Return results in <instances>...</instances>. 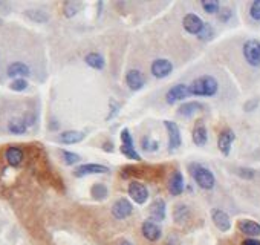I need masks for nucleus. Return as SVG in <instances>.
I'll return each instance as SVG.
<instances>
[{
	"label": "nucleus",
	"instance_id": "1",
	"mask_svg": "<svg viewBox=\"0 0 260 245\" xmlns=\"http://www.w3.org/2000/svg\"><path fill=\"white\" fill-rule=\"evenodd\" d=\"M217 82L216 79L210 75H204V77H199V79H196L190 86V94L191 95H197V97H213L216 95L217 92Z\"/></svg>",
	"mask_w": 260,
	"mask_h": 245
},
{
	"label": "nucleus",
	"instance_id": "2",
	"mask_svg": "<svg viewBox=\"0 0 260 245\" xmlns=\"http://www.w3.org/2000/svg\"><path fill=\"white\" fill-rule=\"evenodd\" d=\"M189 170H190V175L193 176V179L196 181V184L199 186L201 189L204 190H212L214 187V175L212 173V170L207 169L205 165H201V164H190L189 165Z\"/></svg>",
	"mask_w": 260,
	"mask_h": 245
},
{
	"label": "nucleus",
	"instance_id": "3",
	"mask_svg": "<svg viewBox=\"0 0 260 245\" xmlns=\"http://www.w3.org/2000/svg\"><path fill=\"white\" fill-rule=\"evenodd\" d=\"M121 153L124 155V157L133 160V161H141V157L140 153L135 150V146H133V138L130 135V131L129 129H122L121 132Z\"/></svg>",
	"mask_w": 260,
	"mask_h": 245
},
{
	"label": "nucleus",
	"instance_id": "4",
	"mask_svg": "<svg viewBox=\"0 0 260 245\" xmlns=\"http://www.w3.org/2000/svg\"><path fill=\"white\" fill-rule=\"evenodd\" d=\"M243 55L251 66H260V43L257 40H248L243 45Z\"/></svg>",
	"mask_w": 260,
	"mask_h": 245
},
{
	"label": "nucleus",
	"instance_id": "5",
	"mask_svg": "<svg viewBox=\"0 0 260 245\" xmlns=\"http://www.w3.org/2000/svg\"><path fill=\"white\" fill-rule=\"evenodd\" d=\"M164 126H165L167 132H168V147H170V150H176L182 144L179 126L175 121H170V120H165Z\"/></svg>",
	"mask_w": 260,
	"mask_h": 245
},
{
	"label": "nucleus",
	"instance_id": "6",
	"mask_svg": "<svg viewBox=\"0 0 260 245\" xmlns=\"http://www.w3.org/2000/svg\"><path fill=\"white\" fill-rule=\"evenodd\" d=\"M129 195H130V198H132L136 204L142 205V204H145V201L148 199V190H147V187H145L142 183H140V181H132V183L129 184Z\"/></svg>",
	"mask_w": 260,
	"mask_h": 245
},
{
	"label": "nucleus",
	"instance_id": "7",
	"mask_svg": "<svg viewBox=\"0 0 260 245\" xmlns=\"http://www.w3.org/2000/svg\"><path fill=\"white\" fill-rule=\"evenodd\" d=\"M189 95H191L189 86L184 84V83H179V84H176V86H173V87L168 89V92L165 95V100H167L168 105H175L176 101L185 100Z\"/></svg>",
	"mask_w": 260,
	"mask_h": 245
},
{
	"label": "nucleus",
	"instance_id": "8",
	"mask_svg": "<svg viewBox=\"0 0 260 245\" xmlns=\"http://www.w3.org/2000/svg\"><path fill=\"white\" fill-rule=\"evenodd\" d=\"M173 72V64L167 58H158L152 63V75L156 79H165Z\"/></svg>",
	"mask_w": 260,
	"mask_h": 245
},
{
	"label": "nucleus",
	"instance_id": "9",
	"mask_svg": "<svg viewBox=\"0 0 260 245\" xmlns=\"http://www.w3.org/2000/svg\"><path fill=\"white\" fill-rule=\"evenodd\" d=\"M132 212H133L132 202L126 198H119L112 205V215L115 219H126L127 216L132 215Z\"/></svg>",
	"mask_w": 260,
	"mask_h": 245
},
{
	"label": "nucleus",
	"instance_id": "10",
	"mask_svg": "<svg viewBox=\"0 0 260 245\" xmlns=\"http://www.w3.org/2000/svg\"><path fill=\"white\" fill-rule=\"evenodd\" d=\"M204 22H202V19L201 17H197L196 14H187L184 17V20H182V27H184V29L187 31L189 34H199L201 31H202V28H204Z\"/></svg>",
	"mask_w": 260,
	"mask_h": 245
},
{
	"label": "nucleus",
	"instance_id": "11",
	"mask_svg": "<svg viewBox=\"0 0 260 245\" xmlns=\"http://www.w3.org/2000/svg\"><path fill=\"white\" fill-rule=\"evenodd\" d=\"M234 139H236V135H234V132L231 131V129H225V131L220 132L219 139H217V147H219V150L222 153L225 155V157H228V155H230L231 144H233Z\"/></svg>",
	"mask_w": 260,
	"mask_h": 245
},
{
	"label": "nucleus",
	"instance_id": "12",
	"mask_svg": "<svg viewBox=\"0 0 260 245\" xmlns=\"http://www.w3.org/2000/svg\"><path fill=\"white\" fill-rule=\"evenodd\" d=\"M109 169L106 165H101V164H83V165H78L73 175L81 178V176H86V175H101V173H107Z\"/></svg>",
	"mask_w": 260,
	"mask_h": 245
},
{
	"label": "nucleus",
	"instance_id": "13",
	"mask_svg": "<svg viewBox=\"0 0 260 245\" xmlns=\"http://www.w3.org/2000/svg\"><path fill=\"white\" fill-rule=\"evenodd\" d=\"M126 83H127V86L132 89V91H140V89H142V86L145 83V79H144V75L141 74V71L130 69L126 74Z\"/></svg>",
	"mask_w": 260,
	"mask_h": 245
},
{
	"label": "nucleus",
	"instance_id": "14",
	"mask_svg": "<svg viewBox=\"0 0 260 245\" xmlns=\"http://www.w3.org/2000/svg\"><path fill=\"white\" fill-rule=\"evenodd\" d=\"M212 219H213L214 225H216L220 231H228V230L231 228L230 216H228L224 210H219V209L212 210Z\"/></svg>",
	"mask_w": 260,
	"mask_h": 245
},
{
	"label": "nucleus",
	"instance_id": "15",
	"mask_svg": "<svg viewBox=\"0 0 260 245\" xmlns=\"http://www.w3.org/2000/svg\"><path fill=\"white\" fill-rule=\"evenodd\" d=\"M185 184H184V176L179 170L173 172V175L168 179V191L171 193L173 196H178L184 191Z\"/></svg>",
	"mask_w": 260,
	"mask_h": 245
},
{
	"label": "nucleus",
	"instance_id": "16",
	"mask_svg": "<svg viewBox=\"0 0 260 245\" xmlns=\"http://www.w3.org/2000/svg\"><path fill=\"white\" fill-rule=\"evenodd\" d=\"M142 235L147 241L156 242L163 235V231H161V227L155 221H145L142 224Z\"/></svg>",
	"mask_w": 260,
	"mask_h": 245
},
{
	"label": "nucleus",
	"instance_id": "17",
	"mask_svg": "<svg viewBox=\"0 0 260 245\" xmlns=\"http://www.w3.org/2000/svg\"><path fill=\"white\" fill-rule=\"evenodd\" d=\"M31 74V69L28 64H24L22 61H16L11 63L8 66V75L12 77V79H23V77H28Z\"/></svg>",
	"mask_w": 260,
	"mask_h": 245
},
{
	"label": "nucleus",
	"instance_id": "18",
	"mask_svg": "<svg viewBox=\"0 0 260 245\" xmlns=\"http://www.w3.org/2000/svg\"><path fill=\"white\" fill-rule=\"evenodd\" d=\"M150 218L156 222H161L165 219V202L163 199H155L150 205Z\"/></svg>",
	"mask_w": 260,
	"mask_h": 245
},
{
	"label": "nucleus",
	"instance_id": "19",
	"mask_svg": "<svg viewBox=\"0 0 260 245\" xmlns=\"http://www.w3.org/2000/svg\"><path fill=\"white\" fill-rule=\"evenodd\" d=\"M5 158L8 161L9 165L12 167H17L23 163V158H24V155H23V150L20 147H8L6 152H5Z\"/></svg>",
	"mask_w": 260,
	"mask_h": 245
},
{
	"label": "nucleus",
	"instance_id": "20",
	"mask_svg": "<svg viewBox=\"0 0 260 245\" xmlns=\"http://www.w3.org/2000/svg\"><path fill=\"white\" fill-rule=\"evenodd\" d=\"M86 138L84 132H78V131H66L63 134L58 135V141L63 144H77L80 141H83Z\"/></svg>",
	"mask_w": 260,
	"mask_h": 245
},
{
	"label": "nucleus",
	"instance_id": "21",
	"mask_svg": "<svg viewBox=\"0 0 260 245\" xmlns=\"http://www.w3.org/2000/svg\"><path fill=\"white\" fill-rule=\"evenodd\" d=\"M239 230L248 236H259L260 235V224L250 221V219H245V221L239 222Z\"/></svg>",
	"mask_w": 260,
	"mask_h": 245
},
{
	"label": "nucleus",
	"instance_id": "22",
	"mask_svg": "<svg viewBox=\"0 0 260 245\" xmlns=\"http://www.w3.org/2000/svg\"><path fill=\"white\" fill-rule=\"evenodd\" d=\"M199 110H202V105H201V103L189 101V103H185V105H182L178 109V113L181 115V117H193V115L197 113Z\"/></svg>",
	"mask_w": 260,
	"mask_h": 245
},
{
	"label": "nucleus",
	"instance_id": "23",
	"mask_svg": "<svg viewBox=\"0 0 260 245\" xmlns=\"http://www.w3.org/2000/svg\"><path fill=\"white\" fill-rule=\"evenodd\" d=\"M84 61H86V64H88V66H91V68H94V69H96V71H103L104 66H106L103 55L98 54V53H91V54H88V55L84 57Z\"/></svg>",
	"mask_w": 260,
	"mask_h": 245
},
{
	"label": "nucleus",
	"instance_id": "24",
	"mask_svg": "<svg viewBox=\"0 0 260 245\" xmlns=\"http://www.w3.org/2000/svg\"><path fill=\"white\" fill-rule=\"evenodd\" d=\"M8 131L11 134H14V135H23L28 131V123L23 118H12L8 123Z\"/></svg>",
	"mask_w": 260,
	"mask_h": 245
},
{
	"label": "nucleus",
	"instance_id": "25",
	"mask_svg": "<svg viewBox=\"0 0 260 245\" xmlns=\"http://www.w3.org/2000/svg\"><path fill=\"white\" fill-rule=\"evenodd\" d=\"M207 139H208V135H207V129L202 123H199L193 131V143L196 146H205L207 144Z\"/></svg>",
	"mask_w": 260,
	"mask_h": 245
},
{
	"label": "nucleus",
	"instance_id": "26",
	"mask_svg": "<svg viewBox=\"0 0 260 245\" xmlns=\"http://www.w3.org/2000/svg\"><path fill=\"white\" fill-rule=\"evenodd\" d=\"M24 16H26L28 19H31L32 22H37V23H45V22L49 20V16L42 9H28L26 12H24Z\"/></svg>",
	"mask_w": 260,
	"mask_h": 245
},
{
	"label": "nucleus",
	"instance_id": "27",
	"mask_svg": "<svg viewBox=\"0 0 260 245\" xmlns=\"http://www.w3.org/2000/svg\"><path fill=\"white\" fill-rule=\"evenodd\" d=\"M91 195H92V198L94 199H96V201H103V199H106L107 198V195H109V190H107V187L104 186V184H94L92 186V189H91Z\"/></svg>",
	"mask_w": 260,
	"mask_h": 245
},
{
	"label": "nucleus",
	"instance_id": "28",
	"mask_svg": "<svg viewBox=\"0 0 260 245\" xmlns=\"http://www.w3.org/2000/svg\"><path fill=\"white\" fill-rule=\"evenodd\" d=\"M189 209L185 207L184 204H179L175 207V212H173V216H175V222L178 224H184L189 219Z\"/></svg>",
	"mask_w": 260,
	"mask_h": 245
},
{
	"label": "nucleus",
	"instance_id": "29",
	"mask_svg": "<svg viewBox=\"0 0 260 245\" xmlns=\"http://www.w3.org/2000/svg\"><path fill=\"white\" fill-rule=\"evenodd\" d=\"M78 9H80V3L78 2H65V5H63V14L68 19H72L73 16H77Z\"/></svg>",
	"mask_w": 260,
	"mask_h": 245
},
{
	"label": "nucleus",
	"instance_id": "30",
	"mask_svg": "<svg viewBox=\"0 0 260 245\" xmlns=\"http://www.w3.org/2000/svg\"><path fill=\"white\" fill-rule=\"evenodd\" d=\"M202 8L205 12H208V14H216V12H219L220 9V3L217 2V0H202L201 2Z\"/></svg>",
	"mask_w": 260,
	"mask_h": 245
},
{
	"label": "nucleus",
	"instance_id": "31",
	"mask_svg": "<svg viewBox=\"0 0 260 245\" xmlns=\"http://www.w3.org/2000/svg\"><path fill=\"white\" fill-rule=\"evenodd\" d=\"M61 157H63V161L68 165L77 164L81 160V157L78 153H73V152H69V150H61Z\"/></svg>",
	"mask_w": 260,
	"mask_h": 245
},
{
	"label": "nucleus",
	"instance_id": "32",
	"mask_svg": "<svg viewBox=\"0 0 260 245\" xmlns=\"http://www.w3.org/2000/svg\"><path fill=\"white\" fill-rule=\"evenodd\" d=\"M9 87L12 89V91H16V92H22V91H24V89L28 87V82L24 79H16V80L11 82Z\"/></svg>",
	"mask_w": 260,
	"mask_h": 245
},
{
	"label": "nucleus",
	"instance_id": "33",
	"mask_svg": "<svg viewBox=\"0 0 260 245\" xmlns=\"http://www.w3.org/2000/svg\"><path fill=\"white\" fill-rule=\"evenodd\" d=\"M213 34H214V31H213V28H212V25L205 23L204 28H202V31L197 34V37H199L201 40H210V38L213 37Z\"/></svg>",
	"mask_w": 260,
	"mask_h": 245
},
{
	"label": "nucleus",
	"instance_id": "34",
	"mask_svg": "<svg viewBox=\"0 0 260 245\" xmlns=\"http://www.w3.org/2000/svg\"><path fill=\"white\" fill-rule=\"evenodd\" d=\"M250 14L254 20H260V0H256V2H253L251 8H250Z\"/></svg>",
	"mask_w": 260,
	"mask_h": 245
},
{
	"label": "nucleus",
	"instance_id": "35",
	"mask_svg": "<svg viewBox=\"0 0 260 245\" xmlns=\"http://www.w3.org/2000/svg\"><path fill=\"white\" fill-rule=\"evenodd\" d=\"M142 147L145 150H148V152H150V150H156L158 149V143H156V141H152V143H150V141H148V138H144L142 139Z\"/></svg>",
	"mask_w": 260,
	"mask_h": 245
},
{
	"label": "nucleus",
	"instance_id": "36",
	"mask_svg": "<svg viewBox=\"0 0 260 245\" xmlns=\"http://www.w3.org/2000/svg\"><path fill=\"white\" fill-rule=\"evenodd\" d=\"M217 14H219V19H220L222 22H227V20L231 17V11H230V9H222V11L217 12Z\"/></svg>",
	"mask_w": 260,
	"mask_h": 245
},
{
	"label": "nucleus",
	"instance_id": "37",
	"mask_svg": "<svg viewBox=\"0 0 260 245\" xmlns=\"http://www.w3.org/2000/svg\"><path fill=\"white\" fill-rule=\"evenodd\" d=\"M110 109H112V110H110V115H109V117H107V120H110V118H114V117H115V115L118 113V110H119V105H118V103H117V105H115V109H114V101H110Z\"/></svg>",
	"mask_w": 260,
	"mask_h": 245
},
{
	"label": "nucleus",
	"instance_id": "38",
	"mask_svg": "<svg viewBox=\"0 0 260 245\" xmlns=\"http://www.w3.org/2000/svg\"><path fill=\"white\" fill-rule=\"evenodd\" d=\"M242 245H260V241H257V239H245Z\"/></svg>",
	"mask_w": 260,
	"mask_h": 245
},
{
	"label": "nucleus",
	"instance_id": "39",
	"mask_svg": "<svg viewBox=\"0 0 260 245\" xmlns=\"http://www.w3.org/2000/svg\"><path fill=\"white\" fill-rule=\"evenodd\" d=\"M117 245H132V242L127 241V239H121V241L117 242Z\"/></svg>",
	"mask_w": 260,
	"mask_h": 245
}]
</instances>
